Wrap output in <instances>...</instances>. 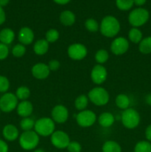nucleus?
I'll return each mask as SVG.
<instances>
[{
  "instance_id": "49530a36",
  "label": "nucleus",
  "mask_w": 151,
  "mask_h": 152,
  "mask_svg": "<svg viewBox=\"0 0 151 152\" xmlns=\"http://www.w3.org/2000/svg\"><path fill=\"white\" fill-rule=\"evenodd\" d=\"M33 152H45V151L44 149H42V148H36L35 150H33Z\"/></svg>"
},
{
  "instance_id": "393cba45",
  "label": "nucleus",
  "mask_w": 151,
  "mask_h": 152,
  "mask_svg": "<svg viewBox=\"0 0 151 152\" xmlns=\"http://www.w3.org/2000/svg\"><path fill=\"white\" fill-rule=\"evenodd\" d=\"M139 51L142 54L148 55L151 53V36L144 37L142 41L139 42Z\"/></svg>"
},
{
  "instance_id": "4be33fe9",
  "label": "nucleus",
  "mask_w": 151,
  "mask_h": 152,
  "mask_svg": "<svg viewBox=\"0 0 151 152\" xmlns=\"http://www.w3.org/2000/svg\"><path fill=\"white\" fill-rule=\"evenodd\" d=\"M115 105L118 107L119 109L126 110L130 108V97L125 94H119L115 96Z\"/></svg>"
},
{
  "instance_id": "b1692460",
  "label": "nucleus",
  "mask_w": 151,
  "mask_h": 152,
  "mask_svg": "<svg viewBox=\"0 0 151 152\" xmlns=\"http://www.w3.org/2000/svg\"><path fill=\"white\" fill-rule=\"evenodd\" d=\"M128 39L129 42L133 43V44H139L142 40L143 37V33L139 28H132L128 32Z\"/></svg>"
},
{
  "instance_id": "de8ad7c7",
  "label": "nucleus",
  "mask_w": 151,
  "mask_h": 152,
  "mask_svg": "<svg viewBox=\"0 0 151 152\" xmlns=\"http://www.w3.org/2000/svg\"><path fill=\"white\" fill-rule=\"evenodd\" d=\"M1 110H0V115H1Z\"/></svg>"
},
{
  "instance_id": "a211bd4d",
  "label": "nucleus",
  "mask_w": 151,
  "mask_h": 152,
  "mask_svg": "<svg viewBox=\"0 0 151 152\" xmlns=\"http://www.w3.org/2000/svg\"><path fill=\"white\" fill-rule=\"evenodd\" d=\"M50 43L45 39H40L34 42L33 50L38 56H43L48 52Z\"/></svg>"
},
{
  "instance_id": "79ce46f5",
  "label": "nucleus",
  "mask_w": 151,
  "mask_h": 152,
  "mask_svg": "<svg viewBox=\"0 0 151 152\" xmlns=\"http://www.w3.org/2000/svg\"><path fill=\"white\" fill-rule=\"evenodd\" d=\"M147 0H133V2L134 4H136V6H138V7H140L142 6H143L144 4L146 3Z\"/></svg>"
},
{
  "instance_id": "1a4fd4ad",
  "label": "nucleus",
  "mask_w": 151,
  "mask_h": 152,
  "mask_svg": "<svg viewBox=\"0 0 151 152\" xmlns=\"http://www.w3.org/2000/svg\"><path fill=\"white\" fill-rule=\"evenodd\" d=\"M50 137L52 145L60 150L66 149L71 141L68 134L62 130L55 131Z\"/></svg>"
},
{
  "instance_id": "4468645a",
  "label": "nucleus",
  "mask_w": 151,
  "mask_h": 152,
  "mask_svg": "<svg viewBox=\"0 0 151 152\" xmlns=\"http://www.w3.org/2000/svg\"><path fill=\"white\" fill-rule=\"evenodd\" d=\"M31 74L33 77L36 80H45L49 77L50 71L47 64L44 63V62H38L32 67Z\"/></svg>"
},
{
  "instance_id": "58836bf2",
  "label": "nucleus",
  "mask_w": 151,
  "mask_h": 152,
  "mask_svg": "<svg viewBox=\"0 0 151 152\" xmlns=\"http://www.w3.org/2000/svg\"><path fill=\"white\" fill-rule=\"evenodd\" d=\"M9 146L5 140L0 139V152H8Z\"/></svg>"
},
{
  "instance_id": "6e6552de",
  "label": "nucleus",
  "mask_w": 151,
  "mask_h": 152,
  "mask_svg": "<svg viewBox=\"0 0 151 152\" xmlns=\"http://www.w3.org/2000/svg\"><path fill=\"white\" fill-rule=\"evenodd\" d=\"M76 120L80 127L89 128L95 124L97 120V116L92 110L85 109L79 111L76 114Z\"/></svg>"
},
{
  "instance_id": "5701e85b",
  "label": "nucleus",
  "mask_w": 151,
  "mask_h": 152,
  "mask_svg": "<svg viewBox=\"0 0 151 152\" xmlns=\"http://www.w3.org/2000/svg\"><path fill=\"white\" fill-rule=\"evenodd\" d=\"M102 152H122L120 144L115 140H107L102 146Z\"/></svg>"
},
{
  "instance_id": "a19ab883",
  "label": "nucleus",
  "mask_w": 151,
  "mask_h": 152,
  "mask_svg": "<svg viewBox=\"0 0 151 152\" xmlns=\"http://www.w3.org/2000/svg\"><path fill=\"white\" fill-rule=\"evenodd\" d=\"M6 20V14L3 7L0 6V25H3Z\"/></svg>"
},
{
  "instance_id": "412c9836",
  "label": "nucleus",
  "mask_w": 151,
  "mask_h": 152,
  "mask_svg": "<svg viewBox=\"0 0 151 152\" xmlns=\"http://www.w3.org/2000/svg\"><path fill=\"white\" fill-rule=\"evenodd\" d=\"M59 21H60L61 24L64 26H72L76 22V15L71 10H64L60 13Z\"/></svg>"
},
{
  "instance_id": "72a5a7b5",
  "label": "nucleus",
  "mask_w": 151,
  "mask_h": 152,
  "mask_svg": "<svg viewBox=\"0 0 151 152\" xmlns=\"http://www.w3.org/2000/svg\"><path fill=\"white\" fill-rule=\"evenodd\" d=\"M26 46L21 44V43H18V44L15 45L12 48L11 53L13 56H15V57L20 58L22 57V56L26 53Z\"/></svg>"
},
{
  "instance_id": "aec40b11",
  "label": "nucleus",
  "mask_w": 151,
  "mask_h": 152,
  "mask_svg": "<svg viewBox=\"0 0 151 152\" xmlns=\"http://www.w3.org/2000/svg\"><path fill=\"white\" fill-rule=\"evenodd\" d=\"M99 124L103 128H110L115 123V117L113 114L108 111L102 113L97 117Z\"/></svg>"
},
{
  "instance_id": "4c0bfd02",
  "label": "nucleus",
  "mask_w": 151,
  "mask_h": 152,
  "mask_svg": "<svg viewBox=\"0 0 151 152\" xmlns=\"http://www.w3.org/2000/svg\"><path fill=\"white\" fill-rule=\"evenodd\" d=\"M48 65V68L50 69V72L51 71H56L59 69L61 66V64L59 61H58L57 59H51L50 62L47 64Z\"/></svg>"
},
{
  "instance_id": "c85d7f7f",
  "label": "nucleus",
  "mask_w": 151,
  "mask_h": 152,
  "mask_svg": "<svg viewBox=\"0 0 151 152\" xmlns=\"http://www.w3.org/2000/svg\"><path fill=\"white\" fill-rule=\"evenodd\" d=\"M110 57L109 53L105 49H99L95 53V60L99 65L106 63Z\"/></svg>"
},
{
  "instance_id": "9b49d317",
  "label": "nucleus",
  "mask_w": 151,
  "mask_h": 152,
  "mask_svg": "<svg viewBox=\"0 0 151 152\" xmlns=\"http://www.w3.org/2000/svg\"><path fill=\"white\" fill-rule=\"evenodd\" d=\"M130 48V42L123 37H115L110 44V51L115 56H121L127 53Z\"/></svg>"
},
{
  "instance_id": "423d86ee",
  "label": "nucleus",
  "mask_w": 151,
  "mask_h": 152,
  "mask_svg": "<svg viewBox=\"0 0 151 152\" xmlns=\"http://www.w3.org/2000/svg\"><path fill=\"white\" fill-rule=\"evenodd\" d=\"M121 121L126 129H134L140 124V114L136 109L130 107L127 109L123 111L121 116Z\"/></svg>"
},
{
  "instance_id": "20e7f679",
  "label": "nucleus",
  "mask_w": 151,
  "mask_h": 152,
  "mask_svg": "<svg viewBox=\"0 0 151 152\" xmlns=\"http://www.w3.org/2000/svg\"><path fill=\"white\" fill-rule=\"evenodd\" d=\"M150 19V13L144 7H136L130 12L128 22L133 28H138L144 25Z\"/></svg>"
},
{
  "instance_id": "39448f33",
  "label": "nucleus",
  "mask_w": 151,
  "mask_h": 152,
  "mask_svg": "<svg viewBox=\"0 0 151 152\" xmlns=\"http://www.w3.org/2000/svg\"><path fill=\"white\" fill-rule=\"evenodd\" d=\"M87 96L89 101L96 106H104L110 101L109 93L105 88L101 86L93 88L89 91Z\"/></svg>"
},
{
  "instance_id": "7ed1b4c3",
  "label": "nucleus",
  "mask_w": 151,
  "mask_h": 152,
  "mask_svg": "<svg viewBox=\"0 0 151 152\" xmlns=\"http://www.w3.org/2000/svg\"><path fill=\"white\" fill-rule=\"evenodd\" d=\"M56 129V123L51 117H44L35 122L33 130L39 137H50Z\"/></svg>"
},
{
  "instance_id": "dca6fc26",
  "label": "nucleus",
  "mask_w": 151,
  "mask_h": 152,
  "mask_svg": "<svg viewBox=\"0 0 151 152\" xmlns=\"http://www.w3.org/2000/svg\"><path fill=\"white\" fill-rule=\"evenodd\" d=\"M19 132L15 125L7 124L4 126L2 129V136L6 141L13 142L19 139Z\"/></svg>"
},
{
  "instance_id": "c03bdc74",
  "label": "nucleus",
  "mask_w": 151,
  "mask_h": 152,
  "mask_svg": "<svg viewBox=\"0 0 151 152\" xmlns=\"http://www.w3.org/2000/svg\"><path fill=\"white\" fill-rule=\"evenodd\" d=\"M53 1L56 2V4L64 5V4H67L68 3H69L71 0H53Z\"/></svg>"
},
{
  "instance_id": "a878e982",
  "label": "nucleus",
  "mask_w": 151,
  "mask_h": 152,
  "mask_svg": "<svg viewBox=\"0 0 151 152\" xmlns=\"http://www.w3.org/2000/svg\"><path fill=\"white\" fill-rule=\"evenodd\" d=\"M89 103L88 96L86 94H81L76 98L74 101V106L78 111H81L87 109Z\"/></svg>"
},
{
  "instance_id": "ea45409f",
  "label": "nucleus",
  "mask_w": 151,
  "mask_h": 152,
  "mask_svg": "<svg viewBox=\"0 0 151 152\" xmlns=\"http://www.w3.org/2000/svg\"><path fill=\"white\" fill-rule=\"evenodd\" d=\"M144 136L146 138V140L151 142V124L148 125L144 131Z\"/></svg>"
},
{
  "instance_id": "f03ea898",
  "label": "nucleus",
  "mask_w": 151,
  "mask_h": 152,
  "mask_svg": "<svg viewBox=\"0 0 151 152\" xmlns=\"http://www.w3.org/2000/svg\"><path fill=\"white\" fill-rule=\"evenodd\" d=\"M19 144L25 151H33L38 147L40 137L34 130L23 132L19 137Z\"/></svg>"
},
{
  "instance_id": "f3484780",
  "label": "nucleus",
  "mask_w": 151,
  "mask_h": 152,
  "mask_svg": "<svg viewBox=\"0 0 151 152\" xmlns=\"http://www.w3.org/2000/svg\"><path fill=\"white\" fill-rule=\"evenodd\" d=\"M16 112L22 118L30 117L33 112V105L32 102L29 100L20 101L16 108Z\"/></svg>"
},
{
  "instance_id": "c756f323",
  "label": "nucleus",
  "mask_w": 151,
  "mask_h": 152,
  "mask_svg": "<svg viewBox=\"0 0 151 152\" xmlns=\"http://www.w3.org/2000/svg\"><path fill=\"white\" fill-rule=\"evenodd\" d=\"M133 152H151V142L147 140H140L136 142Z\"/></svg>"
},
{
  "instance_id": "ddd939ff",
  "label": "nucleus",
  "mask_w": 151,
  "mask_h": 152,
  "mask_svg": "<svg viewBox=\"0 0 151 152\" xmlns=\"http://www.w3.org/2000/svg\"><path fill=\"white\" fill-rule=\"evenodd\" d=\"M107 78V71L103 65H94L90 71V79L94 84L97 86L103 84Z\"/></svg>"
},
{
  "instance_id": "c9c22d12",
  "label": "nucleus",
  "mask_w": 151,
  "mask_h": 152,
  "mask_svg": "<svg viewBox=\"0 0 151 152\" xmlns=\"http://www.w3.org/2000/svg\"><path fill=\"white\" fill-rule=\"evenodd\" d=\"M68 152H81L82 150L81 145L77 141H70L66 148Z\"/></svg>"
},
{
  "instance_id": "9d476101",
  "label": "nucleus",
  "mask_w": 151,
  "mask_h": 152,
  "mask_svg": "<svg viewBox=\"0 0 151 152\" xmlns=\"http://www.w3.org/2000/svg\"><path fill=\"white\" fill-rule=\"evenodd\" d=\"M67 53L72 60L81 61L87 56V48L81 43H73L68 46Z\"/></svg>"
},
{
  "instance_id": "bb28decb",
  "label": "nucleus",
  "mask_w": 151,
  "mask_h": 152,
  "mask_svg": "<svg viewBox=\"0 0 151 152\" xmlns=\"http://www.w3.org/2000/svg\"><path fill=\"white\" fill-rule=\"evenodd\" d=\"M30 94L31 92L30 88L25 86H22L18 87L16 92H15L16 97L20 101L28 100V98L30 96Z\"/></svg>"
},
{
  "instance_id": "f704fd0d",
  "label": "nucleus",
  "mask_w": 151,
  "mask_h": 152,
  "mask_svg": "<svg viewBox=\"0 0 151 152\" xmlns=\"http://www.w3.org/2000/svg\"><path fill=\"white\" fill-rule=\"evenodd\" d=\"M10 83L8 78L4 75H0V93L4 94L8 91Z\"/></svg>"
},
{
  "instance_id": "0eeeda50",
  "label": "nucleus",
  "mask_w": 151,
  "mask_h": 152,
  "mask_svg": "<svg viewBox=\"0 0 151 152\" xmlns=\"http://www.w3.org/2000/svg\"><path fill=\"white\" fill-rule=\"evenodd\" d=\"M19 99L16 94L11 92L3 94L0 97V110L3 113H10L16 109Z\"/></svg>"
},
{
  "instance_id": "a18cd8bd",
  "label": "nucleus",
  "mask_w": 151,
  "mask_h": 152,
  "mask_svg": "<svg viewBox=\"0 0 151 152\" xmlns=\"http://www.w3.org/2000/svg\"><path fill=\"white\" fill-rule=\"evenodd\" d=\"M9 1H10V0H0V6L1 7H5L8 4Z\"/></svg>"
},
{
  "instance_id": "cd10ccee",
  "label": "nucleus",
  "mask_w": 151,
  "mask_h": 152,
  "mask_svg": "<svg viewBox=\"0 0 151 152\" xmlns=\"http://www.w3.org/2000/svg\"><path fill=\"white\" fill-rule=\"evenodd\" d=\"M35 120L30 117H25L22 118L20 120L19 123V126H20L21 129L23 132H28V131H32L34 129V126H35Z\"/></svg>"
},
{
  "instance_id": "2eb2a0df",
  "label": "nucleus",
  "mask_w": 151,
  "mask_h": 152,
  "mask_svg": "<svg viewBox=\"0 0 151 152\" xmlns=\"http://www.w3.org/2000/svg\"><path fill=\"white\" fill-rule=\"evenodd\" d=\"M35 39L33 31L29 27H22L18 33V40L24 45H30Z\"/></svg>"
},
{
  "instance_id": "e433bc0d",
  "label": "nucleus",
  "mask_w": 151,
  "mask_h": 152,
  "mask_svg": "<svg viewBox=\"0 0 151 152\" xmlns=\"http://www.w3.org/2000/svg\"><path fill=\"white\" fill-rule=\"evenodd\" d=\"M10 53V49L8 45L0 42V61L4 60L7 59Z\"/></svg>"
},
{
  "instance_id": "7c9ffc66",
  "label": "nucleus",
  "mask_w": 151,
  "mask_h": 152,
  "mask_svg": "<svg viewBox=\"0 0 151 152\" xmlns=\"http://www.w3.org/2000/svg\"><path fill=\"white\" fill-rule=\"evenodd\" d=\"M84 27L87 31L91 33H96L99 31V23L97 20L93 18H89L86 19L84 22Z\"/></svg>"
},
{
  "instance_id": "6ab92c4d",
  "label": "nucleus",
  "mask_w": 151,
  "mask_h": 152,
  "mask_svg": "<svg viewBox=\"0 0 151 152\" xmlns=\"http://www.w3.org/2000/svg\"><path fill=\"white\" fill-rule=\"evenodd\" d=\"M16 38V34L13 29L4 28L0 31V42L9 45L12 44Z\"/></svg>"
},
{
  "instance_id": "2f4dec72",
  "label": "nucleus",
  "mask_w": 151,
  "mask_h": 152,
  "mask_svg": "<svg viewBox=\"0 0 151 152\" xmlns=\"http://www.w3.org/2000/svg\"><path fill=\"white\" fill-rule=\"evenodd\" d=\"M60 34L56 28H50L45 33V39L49 43H54L59 39Z\"/></svg>"
},
{
  "instance_id": "f8f14e48",
  "label": "nucleus",
  "mask_w": 151,
  "mask_h": 152,
  "mask_svg": "<svg viewBox=\"0 0 151 152\" xmlns=\"http://www.w3.org/2000/svg\"><path fill=\"white\" fill-rule=\"evenodd\" d=\"M51 118L55 123L63 124L69 118V111L65 105L58 104L55 105L51 111Z\"/></svg>"
},
{
  "instance_id": "37998d69",
  "label": "nucleus",
  "mask_w": 151,
  "mask_h": 152,
  "mask_svg": "<svg viewBox=\"0 0 151 152\" xmlns=\"http://www.w3.org/2000/svg\"><path fill=\"white\" fill-rule=\"evenodd\" d=\"M144 102L149 106H151V93L147 94L144 97Z\"/></svg>"
},
{
  "instance_id": "473e14b6",
  "label": "nucleus",
  "mask_w": 151,
  "mask_h": 152,
  "mask_svg": "<svg viewBox=\"0 0 151 152\" xmlns=\"http://www.w3.org/2000/svg\"><path fill=\"white\" fill-rule=\"evenodd\" d=\"M115 5L122 11L130 10L134 5L133 0H115Z\"/></svg>"
},
{
  "instance_id": "f257e3e1",
  "label": "nucleus",
  "mask_w": 151,
  "mask_h": 152,
  "mask_svg": "<svg viewBox=\"0 0 151 152\" xmlns=\"http://www.w3.org/2000/svg\"><path fill=\"white\" fill-rule=\"evenodd\" d=\"M121 30L119 21L115 16L108 15L105 16L99 24V31L102 36L107 38H114Z\"/></svg>"
}]
</instances>
